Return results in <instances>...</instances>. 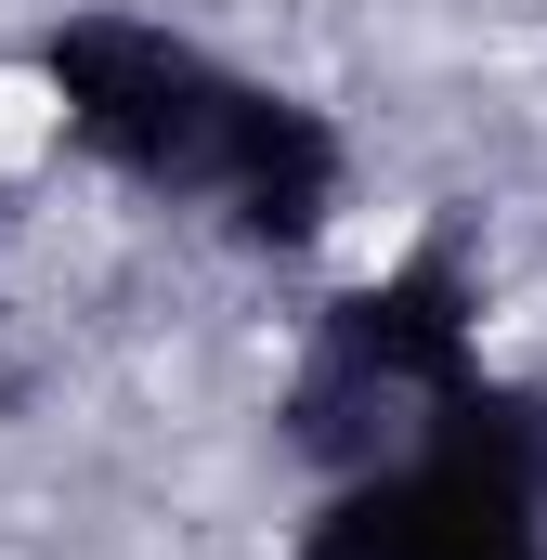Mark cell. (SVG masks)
<instances>
[{"mask_svg":"<svg viewBox=\"0 0 547 560\" xmlns=\"http://www.w3.org/2000/svg\"><path fill=\"white\" fill-rule=\"evenodd\" d=\"M26 66H39L53 131L92 170H118L131 196L222 222L261 261L326 248V222L352 196V143H339V118L313 92H287V79L183 39V26H156V13H118V0L53 13L26 39Z\"/></svg>","mask_w":547,"mask_h":560,"instance_id":"cell-1","label":"cell"},{"mask_svg":"<svg viewBox=\"0 0 547 560\" xmlns=\"http://www.w3.org/2000/svg\"><path fill=\"white\" fill-rule=\"evenodd\" d=\"M287 560H547V392L482 365L417 443L339 469Z\"/></svg>","mask_w":547,"mask_h":560,"instance_id":"cell-2","label":"cell"},{"mask_svg":"<svg viewBox=\"0 0 547 560\" xmlns=\"http://www.w3.org/2000/svg\"><path fill=\"white\" fill-rule=\"evenodd\" d=\"M482 365L496 352H482V287H469V261L456 248H405V261H379L365 287H339L313 313V352L287 378V443L339 482V469L417 443Z\"/></svg>","mask_w":547,"mask_h":560,"instance_id":"cell-3","label":"cell"}]
</instances>
